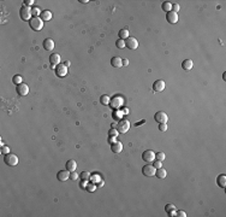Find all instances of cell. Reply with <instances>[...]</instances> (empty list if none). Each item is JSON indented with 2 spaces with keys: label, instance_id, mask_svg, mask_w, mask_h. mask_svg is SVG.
Listing matches in <instances>:
<instances>
[{
  "label": "cell",
  "instance_id": "obj_1",
  "mask_svg": "<svg viewBox=\"0 0 226 217\" xmlns=\"http://www.w3.org/2000/svg\"><path fill=\"white\" fill-rule=\"evenodd\" d=\"M29 26L32 30L35 31H40L42 28H43V21L40 18V17H32L30 21H29Z\"/></svg>",
  "mask_w": 226,
  "mask_h": 217
},
{
  "label": "cell",
  "instance_id": "obj_2",
  "mask_svg": "<svg viewBox=\"0 0 226 217\" xmlns=\"http://www.w3.org/2000/svg\"><path fill=\"white\" fill-rule=\"evenodd\" d=\"M4 162L8 166H16L18 164V157L13 153H7L4 157Z\"/></svg>",
  "mask_w": 226,
  "mask_h": 217
},
{
  "label": "cell",
  "instance_id": "obj_3",
  "mask_svg": "<svg viewBox=\"0 0 226 217\" xmlns=\"http://www.w3.org/2000/svg\"><path fill=\"white\" fill-rule=\"evenodd\" d=\"M19 16L23 21H30L31 19V9L29 6L23 5L19 10Z\"/></svg>",
  "mask_w": 226,
  "mask_h": 217
},
{
  "label": "cell",
  "instance_id": "obj_4",
  "mask_svg": "<svg viewBox=\"0 0 226 217\" xmlns=\"http://www.w3.org/2000/svg\"><path fill=\"white\" fill-rule=\"evenodd\" d=\"M130 129V123L128 120H121L118 122L117 124V130L120 133V134H125L128 133V130Z\"/></svg>",
  "mask_w": 226,
  "mask_h": 217
},
{
  "label": "cell",
  "instance_id": "obj_5",
  "mask_svg": "<svg viewBox=\"0 0 226 217\" xmlns=\"http://www.w3.org/2000/svg\"><path fill=\"white\" fill-rule=\"evenodd\" d=\"M123 102H124V99H123V97H119V95H117V97H113V98L111 99V101H109V105H111V107H112V109L118 110L120 106H123Z\"/></svg>",
  "mask_w": 226,
  "mask_h": 217
},
{
  "label": "cell",
  "instance_id": "obj_6",
  "mask_svg": "<svg viewBox=\"0 0 226 217\" xmlns=\"http://www.w3.org/2000/svg\"><path fill=\"white\" fill-rule=\"evenodd\" d=\"M125 46L129 50H137L138 48V41H137L136 38L129 36L128 39H125Z\"/></svg>",
  "mask_w": 226,
  "mask_h": 217
},
{
  "label": "cell",
  "instance_id": "obj_7",
  "mask_svg": "<svg viewBox=\"0 0 226 217\" xmlns=\"http://www.w3.org/2000/svg\"><path fill=\"white\" fill-rule=\"evenodd\" d=\"M155 171H156V169L153 166V164H147V165H144V166L142 168V174H143L144 176H148V177L154 176V175H155Z\"/></svg>",
  "mask_w": 226,
  "mask_h": 217
},
{
  "label": "cell",
  "instance_id": "obj_8",
  "mask_svg": "<svg viewBox=\"0 0 226 217\" xmlns=\"http://www.w3.org/2000/svg\"><path fill=\"white\" fill-rule=\"evenodd\" d=\"M55 75L56 76H59V77H64V76H66L67 75V66L65 65V64H58L55 68Z\"/></svg>",
  "mask_w": 226,
  "mask_h": 217
},
{
  "label": "cell",
  "instance_id": "obj_9",
  "mask_svg": "<svg viewBox=\"0 0 226 217\" xmlns=\"http://www.w3.org/2000/svg\"><path fill=\"white\" fill-rule=\"evenodd\" d=\"M154 120L157 123H166L168 121V116H167V113L164 112V111H157L154 115Z\"/></svg>",
  "mask_w": 226,
  "mask_h": 217
},
{
  "label": "cell",
  "instance_id": "obj_10",
  "mask_svg": "<svg viewBox=\"0 0 226 217\" xmlns=\"http://www.w3.org/2000/svg\"><path fill=\"white\" fill-rule=\"evenodd\" d=\"M142 159L147 163H152L154 159H155V153L152 151V150H145L143 153H142Z\"/></svg>",
  "mask_w": 226,
  "mask_h": 217
},
{
  "label": "cell",
  "instance_id": "obj_11",
  "mask_svg": "<svg viewBox=\"0 0 226 217\" xmlns=\"http://www.w3.org/2000/svg\"><path fill=\"white\" fill-rule=\"evenodd\" d=\"M56 179L61 182H65L66 180L70 179V171L67 169H64V170H60L58 171V174H56Z\"/></svg>",
  "mask_w": 226,
  "mask_h": 217
},
{
  "label": "cell",
  "instance_id": "obj_12",
  "mask_svg": "<svg viewBox=\"0 0 226 217\" xmlns=\"http://www.w3.org/2000/svg\"><path fill=\"white\" fill-rule=\"evenodd\" d=\"M166 85H165V81L164 80H156V81L153 83V89L154 92H162L165 89Z\"/></svg>",
  "mask_w": 226,
  "mask_h": 217
},
{
  "label": "cell",
  "instance_id": "obj_13",
  "mask_svg": "<svg viewBox=\"0 0 226 217\" xmlns=\"http://www.w3.org/2000/svg\"><path fill=\"white\" fill-rule=\"evenodd\" d=\"M166 19H167L168 23L176 24L178 22V14L173 12V11H170V12H167V15H166Z\"/></svg>",
  "mask_w": 226,
  "mask_h": 217
},
{
  "label": "cell",
  "instance_id": "obj_14",
  "mask_svg": "<svg viewBox=\"0 0 226 217\" xmlns=\"http://www.w3.org/2000/svg\"><path fill=\"white\" fill-rule=\"evenodd\" d=\"M16 89H17V93H18L19 95H22V97H24V95H27V94L29 93V87H28V85H25V83L18 85Z\"/></svg>",
  "mask_w": 226,
  "mask_h": 217
},
{
  "label": "cell",
  "instance_id": "obj_15",
  "mask_svg": "<svg viewBox=\"0 0 226 217\" xmlns=\"http://www.w3.org/2000/svg\"><path fill=\"white\" fill-rule=\"evenodd\" d=\"M111 150L113 153H120L123 151V144L120 141H114L111 144Z\"/></svg>",
  "mask_w": 226,
  "mask_h": 217
},
{
  "label": "cell",
  "instance_id": "obj_16",
  "mask_svg": "<svg viewBox=\"0 0 226 217\" xmlns=\"http://www.w3.org/2000/svg\"><path fill=\"white\" fill-rule=\"evenodd\" d=\"M54 41L52 39H44L43 40V48L46 51H53L54 50Z\"/></svg>",
  "mask_w": 226,
  "mask_h": 217
},
{
  "label": "cell",
  "instance_id": "obj_17",
  "mask_svg": "<svg viewBox=\"0 0 226 217\" xmlns=\"http://www.w3.org/2000/svg\"><path fill=\"white\" fill-rule=\"evenodd\" d=\"M49 62L53 66H56L58 64H60V55L58 53H52L49 55Z\"/></svg>",
  "mask_w": 226,
  "mask_h": 217
},
{
  "label": "cell",
  "instance_id": "obj_18",
  "mask_svg": "<svg viewBox=\"0 0 226 217\" xmlns=\"http://www.w3.org/2000/svg\"><path fill=\"white\" fill-rule=\"evenodd\" d=\"M111 65L113 68H121L123 66V59L120 57H113L111 59Z\"/></svg>",
  "mask_w": 226,
  "mask_h": 217
},
{
  "label": "cell",
  "instance_id": "obj_19",
  "mask_svg": "<svg viewBox=\"0 0 226 217\" xmlns=\"http://www.w3.org/2000/svg\"><path fill=\"white\" fill-rule=\"evenodd\" d=\"M193 66H194V63L191 59H184L182 62V68L185 71H190L191 69H193Z\"/></svg>",
  "mask_w": 226,
  "mask_h": 217
},
{
  "label": "cell",
  "instance_id": "obj_20",
  "mask_svg": "<svg viewBox=\"0 0 226 217\" xmlns=\"http://www.w3.org/2000/svg\"><path fill=\"white\" fill-rule=\"evenodd\" d=\"M40 18L43 22H48V21L52 19V12H51V11H48V10H44V11H42V12H41Z\"/></svg>",
  "mask_w": 226,
  "mask_h": 217
},
{
  "label": "cell",
  "instance_id": "obj_21",
  "mask_svg": "<svg viewBox=\"0 0 226 217\" xmlns=\"http://www.w3.org/2000/svg\"><path fill=\"white\" fill-rule=\"evenodd\" d=\"M217 184L219 187L221 188H225L226 187V175L225 174H220L218 177H217Z\"/></svg>",
  "mask_w": 226,
  "mask_h": 217
},
{
  "label": "cell",
  "instance_id": "obj_22",
  "mask_svg": "<svg viewBox=\"0 0 226 217\" xmlns=\"http://www.w3.org/2000/svg\"><path fill=\"white\" fill-rule=\"evenodd\" d=\"M65 169H67L69 171H76L77 169V163L73 159H70V161L66 162V165H65Z\"/></svg>",
  "mask_w": 226,
  "mask_h": 217
},
{
  "label": "cell",
  "instance_id": "obj_23",
  "mask_svg": "<svg viewBox=\"0 0 226 217\" xmlns=\"http://www.w3.org/2000/svg\"><path fill=\"white\" fill-rule=\"evenodd\" d=\"M155 175H156V177H159V179H165L167 176V171L164 168H159V169H156Z\"/></svg>",
  "mask_w": 226,
  "mask_h": 217
},
{
  "label": "cell",
  "instance_id": "obj_24",
  "mask_svg": "<svg viewBox=\"0 0 226 217\" xmlns=\"http://www.w3.org/2000/svg\"><path fill=\"white\" fill-rule=\"evenodd\" d=\"M161 9L165 11V12H170V11H172V4L170 1H164L162 5H161Z\"/></svg>",
  "mask_w": 226,
  "mask_h": 217
},
{
  "label": "cell",
  "instance_id": "obj_25",
  "mask_svg": "<svg viewBox=\"0 0 226 217\" xmlns=\"http://www.w3.org/2000/svg\"><path fill=\"white\" fill-rule=\"evenodd\" d=\"M129 38V30L128 29H121L119 30V39L121 40H125Z\"/></svg>",
  "mask_w": 226,
  "mask_h": 217
},
{
  "label": "cell",
  "instance_id": "obj_26",
  "mask_svg": "<svg viewBox=\"0 0 226 217\" xmlns=\"http://www.w3.org/2000/svg\"><path fill=\"white\" fill-rule=\"evenodd\" d=\"M109 101H111V98L108 95H106V94L100 98V102L102 105H109Z\"/></svg>",
  "mask_w": 226,
  "mask_h": 217
},
{
  "label": "cell",
  "instance_id": "obj_27",
  "mask_svg": "<svg viewBox=\"0 0 226 217\" xmlns=\"http://www.w3.org/2000/svg\"><path fill=\"white\" fill-rule=\"evenodd\" d=\"M22 81H23V77H22L20 75H15V76L12 77V82H13L16 86L20 85V83H22Z\"/></svg>",
  "mask_w": 226,
  "mask_h": 217
},
{
  "label": "cell",
  "instance_id": "obj_28",
  "mask_svg": "<svg viewBox=\"0 0 226 217\" xmlns=\"http://www.w3.org/2000/svg\"><path fill=\"white\" fill-rule=\"evenodd\" d=\"M80 177H81V180H85V181H88V180H90L92 175H90L89 171H82L81 175H80Z\"/></svg>",
  "mask_w": 226,
  "mask_h": 217
},
{
  "label": "cell",
  "instance_id": "obj_29",
  "mask_svg": "<svg viewBox=\"0 0 226 217\" xmlns=\"http://www.w3.org/2000/svg\"><path fill=\"white\" fill-rule=\"evenodd\" d=\"M165 211L170 215L171 212H173V211H176V208H174V205L173 204H167L166 206H165Z\"/></svg>",
  "mask_w": 226,
  "mask_h": 217
},
{
  "label": "cell",
  "instance_id": "obj_30",
  "mask_svg": "<svg viewBox=\"0 0 226 217\" xmlns=\"http://www.w3.org/2000/svg\"><path fill=\"white\" fill-rule=\"evenodd\" d=\"M116 46H117V48L123 50L124 47H125V40H121V39L117 40V41H116Z\"/></svg>",
  "mask_w": 226,
  "mask_h": 217
},
{
  "label": "cell",
  "instance_id": "obj_31",
  "mask_svg": "<svg viewBox=\"0 0 226 217\" xmlns=\"http://www.w3.org/2000/svg\"><path fill=\"white\" fill-rule=\"evenodd\" d=\"M41 12H42V11H40V9L36 7V6L31 9V15H32L34 17H39V16L41 15Z\"/></svg>",
  "mask_w": 226,
  "mask_h": 217
},
{
  "label": "cell",
  "instance_id": "obj_32",
  "mask_svg": "<svg viewBox=\"0 0 226 217\" xmlns=\"http://www.w3.org/2000/svg\"><path fill=\"white\" fill-rule=\"evenodd\" d=\"M96 187H97V186H96V185L94 184V182H93V184H88V185H87V187H85V189H87L88 192L92 193V192H94V191L96 189Z\"/></svg>",
  "mask_w": 226,
  "mask_h": 217
},
{
  "label": "cell",
  "instance_id": "obj_33",
  "mask_svg": "<svg viewBox=\"0 0 226 217\" xmlns=\"http://www.w3.org/2000/svg\"><path fill=\"white\" fill-rule=\"evenodd\" d=\"M166 158V156H165V153L164 152H157V153H155V159H157V161H164V159Z\"/></svg>",
  "mask_w": 226,
  "mask_h": 217
},
{
  "label": "cell",
  "instance_id": "obj_34",
  "mask_svg": "<svg viewBox=\"0 0 226 217\" xmlns=\"http://www.w3.org/2000/svg\"><path fill=\"white\" fill-rule=\"evenodd\" d=\"M118 134H119V132L117 130V128H111V129L108 130V135H109V136H114V138H116Z\"/></svg>",
  "mask_w": 226,
  "mask_h": 217
},
{
  "label": "cell",
  "instance_id": "obj_35",
  "mask_svg": "<svg viewBox=\"0 0 226 217\" xmlns=\"http://www.w3.org/2000/svg\"><path fill=\"white\" fill-rule=\"evenodd\" d=\"M153 166H154L155 169H159V168L162 166V162H161V161H157V159H154V161H153Z\"/></svg>",
  "mask_w": 226,
  "mask_h": 217
},
{
  "label": "cell",
  "instance_id": "obj_36",
  "mask_svg": "<svg viewBox=\"0 0 226 217\" xmlns=\"http://www.w3.org/2000/svg\"><path fill=\"white\" fill-rule=\"evenodd\" d=\"M10 153V147L8 146H1V154H7Z\"/></svg>",
  "mask_w": 226,
  "mask_h": 217
},
{
  "label": "cell",
  "instance_id": "obj_37",
  "mask_svg": "<svg viewBox=\"0 0 226 217\" xmlns=\"http://www.w3.org/2000/svg\"><path fill=\"white\" fill-rule=\"evenodd\" d=\"M159 130L160 132H166L167 130V124L166 123H159Z\"/></svg>",
  "mask_w": 226,
  "mask_h": 217
},
{
  "label": "cell",
  "instance_id": "obj_38",
  "mask_svg": "<svg viewBox=\"0 0 226 217\" xmlns=\"http://www.w3.org/2000/svg\"><path fill=\"white\" fill-rule=\"evenodd\" d=\"M78 176H80V175H77V174H76V171H70V180L75 181V180L78 179Z\"/></svg>",
  "mask_w": 226,
  "mask_h": 217
},
{
  "label": "cell",
  "instance_id": "obj_39",
  "mask_svg": "<svg viewBox=\"0 0 226 217\" xmlns=\"http://www.w3.org/2000/svg\"><path fill=\"white\" fill-rule=\"evenodd\" d=\"M179 9H180V6L178 4H172V11L173 12H178Z\"/></svg>",
  "mask_w": 226,
  "mask_h": 217
},
{
  "label": "cell",
  "instance_id": "obj_40",
  "mask_svg": "<svg viewBox=\"0 0 226 217\" xmlns=\"http://www.w3.org/2000/svg\"><path fill=\"white\" fill-rule=\"evenodd\" d=\"M34 3H35L34 0H24V5H25V6H30V5H32Z\"/></svg>",
  "mask_w": 226,
  "mask_h": 217
},
{
  "label": "cell",
  "instance_id": "obj_41",
  "mask_svg": "<svg viewBox=\"0 0 226 217\" xmlns=\"http://www.w3.org/2000/svg\"><path fill=\"white\" fill-rule=\"evenodd\" d=\"M177 216H179V217H186V212H185V211H177Z\"/></svg>",
  "mask_w": 226,
  "mask_h": 217
},
{
  "label": "cell",
  "instance_id": "obj_42",
  "mask_svg": "<svg viewBox=\"0 0 226 217\" xmlns=\"http://www.w3.org/2000/svg\"><path fill=\"white\" fill-rule=\"evenodd\" d=\"M87 185H88V184H87V181H85V180H81V185H80L81 188H85Z\"/></svg>",
  "mask_w": 226,
  "mask_h": 217
},
{
  "label": "cell",
  "instance_id": "obj_43",
  "mask_svg": "<svg viewBox=\"0 0 226 217\" xmlns=\"http://www.w3.org/2000/svg\"><path fill=\"white\" fill-rule=\"evenodd\" d=\"M123 65H124V66L129 65V59H123Z\"/></svg>",
  "mask_w": 226,
  "mask_h": 217
},
{
  "label": "cell",
  "instance_id": "obj_44",
  "mask_svg": "<svg viewBox=\"0 0 226 217\" xmlns=\"http://www.w3.org/2000/svg\"><path fill=\"white\" fill-rule=\"evenodd\" d=\"M80 3H82V4H87V3H89L88 0H80Z\"/></svg>",
  "mask_w": 226,
  "mask_h": 217
}]
</instances>
